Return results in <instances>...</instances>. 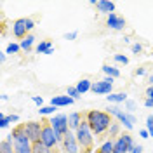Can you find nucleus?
Masks as SVG:
<instances>
[{"label":"nucleus","instance_id":"f257e3e1","mask_svg":"<svg viewBox=\"0 0 153 153\" xmlns=\"http://www.w3.org/2000/svg\"><path fill=\"white\" fill-rule=\"evenodd\" d=\"M7 141L12 143L16 153H33V143L30 141V137L26 136L25 125L14 127V129L10 131V134L7 136Z\"/></svg>","mask_w":153,"mask_h":153},{"label":"nucleus","instance_id":"f03ea898","mask_svg":"<svg viewBox=\"0 0 153 153\" xmlns=\"http://www.w3.org/2000/svg\"><path fill=\"white\" fill-rule=\"evenodd\" d=\"M87 124L91 125V131L94 134H103L106 132L108 129H110V125H111V118H110V115L105 113V111H99V110H91L89 113H87Z\"/></svg>","mask_w":153,"mask_h":153},{"label":"nucleus","instance_id":"7ed1b4c3","mask_svg":"<svg viewBox=\"0 0 153 153\" xmlns=\"http://www.w3.org/2000/svg\"><path fill=\"white\" fill-rule=\"evenodd\" d=\"M49 125L54 129V132L57 134V139L59 143H63L65 136L70 132V124H68V117L63 113H57V115H52V118L49 120Z\"/></svg>","mask_w":153,"mask_h":153},{"label":"nucleus","instance_id":"20e7f679","mask_svg":"<svg viewBox=\"0 0 153 153\" xmlns=\"http://www.w3.org/2000/svg\"><path fill=\"white\" fill-rule=\"evenodd\" d=\"M35 28V21L30 18H21L12 23V35L16 38H26L30 35L28 31Z\"/></svg>","mask_w":153,"mask_h":153},{"label":"nucleus","instance_id":"39448f33","mask_svg":"<svg viewBox=\"0 0 153 153\" xmlns=\"http://www.w3.org/2000/svg\"><path fill=\"white\" fill-rule=\"evenodd\" d=\"M92 131H91V125L87 124V120H84L80 127L75 131V136H76V141L78 144L82 146V148H91L92 146V141H94V137H92Z\"/></svg>","mask_w":153,"mask_h":153},{"label":"nucleus","instance_id":"423d86ee","mask_svg":"<svg viewBox=\"0 0 153 153\" xmlns=\"http://www.w3.org/2000/svg\"><path fill=\"white\" fill-rule=\"evenodd\" d=\"M106 113H108V115H113V117L118 120V122H120V124H124V127L127 129V131H131V129L134 127V124H136V117H134L132 113L122 111V110H120V108H117V106H110Z\"/></svg>","mask_w":153,"mask_h":153},{"label":"nucleus","instance_id":"0eeeda50","mask_svg":"<svg viewBox=\"0 0 153 153\" xmlns=\"http://www.w3.org/2000/svg\"><path fill=\"white\" fill-rule=\"evenodd\" d=\"M25 131H26V136L30 137V141L35 144V143H40V139H42L44 125L38 124V122H28V124H25Z\"/></svg>","mask_w":153,"mask_h":153},{"label":"nucleus","instance_id":"6e6552de","mask_svg":"<svg viewBox=\"0 0 153 153\" xmlns=\"http://www.w3.org/2000/svg\"><path fill=\"white\" fill-rule=\"evenodd\" d=\"M113 80L111 76H105L103 80H97L92 84V92L94 94H111L113 91Z\"/></svg>","mask_w":153,"mask_h":153},{"label":"nucleus","instance_id":"1a4fd4ad","mask_svg":"<svg viewBox=\"0 0 153 153\" xmlns=\"http://www.w3.org/2000/svg\"><path fill=\"white\" fill-rule=\"evenodd\" d=\"M40 143L45 144L47 148H54L57 143H59V139H57V134L54 132V129L51 127V125H44V131H42V139H40Z\"/></svg>","mask_w":153,"mask_h":153},{"label":"nucleus","instance_id":"9d476101","mask_svg":"<svg viewBox=\"0 0 153 153\" xmlns=\"http://www.w3.org/2000/svg\"><path fill=\"white\" fill-rule=\"evenodd\" d=\"M63 148H65L66 153H78L80 152V144L76 141V136L71 132V131L65 136V139H63Z\"/></svg>","mask_w":153,"mask_h":153},{"label":"nucleus","instance_id":"9b49d317","mask_svg":"<svg viewBox=\"0 0 153 153\" xmlns=\"http://www.w3.org/2000/svg\"><path fill=\"white\" fill-rule=\"evenodd\" d=\"M106 26L108 28H111V30H124L125 28V19L124 18H120V16H117V14H110L108 18H106Z\"/></svg>","mask_w":153,"mask_h":153},{"label":"nucleus","instance_id":"f8f14e48","mask_svg":"<svg viewBox=\"0 0 153 153\" xmlns=\"http://www.w3.org/2000/svg\"><path fill=\"white\" fill-rule=\"evenodd\" d=\"M75 103V99L73 97H70V96H52L51 97V105L56 106V108H63V106H70Z\"/></svg>","mask_w":153,"mask_h":153},{"label":"nucleus","instance_id":"ddd939ff","mask_svg":"<svg viewBox=\"0 0 153 153\" xmlns=\"http://www.w3.org/2000/svg\"><path fill=\"white\" fill-rule=\"evenodd\" d=\"M97 10L99 12H103V14H113V10H115V4L113 2H110V0H97Z\"/></svg>","mask_w":153,"mask_h":153},{"label":"nucleus","instance_id":"4468645a","mask_svg":"<svg viewBox=\"0 0 153 153\" xmlns=\"http://www.w3.org/2000/svg\"><path fill=\"white\" fill-rule=\"evenodd\" d=\"M84 120H82V115L78 113V111H73V113L68 115V124H70V131H76L80 124H82Z\"/></svg>","mask_w":153,"mask_h":153},{"label":"nucleus","instance_id":"2eb2a0df","mask_svg":"<svg viewBox=\"0 0 153 153\" xmlns=\"http://www.w3.org/2000/svg\"><path fill=\"white\" fill-rule=\"evenodd\" d=\"M92 84H94V82H91L89 78H82L75 87H76V91H78L80 94H85V92H89V91H92Z\"/></svg>","mask_w":153,"mask_h":153},{"label":"nucleus","instance_id":"dca6fc26","mask_svg":"<svg viewBox=\"0 0 153 153\" xmlns=\"http://www.w3.org/2000/svg\"><path fill=\"white\" fill-rule=\"evenodd\" d=\"M113 153H129V146H127V143H125V137H124V136H120V137L115 141Z\"/></svg>","mask_w":153,"mask_h":153},{"label":"nucleus","instance_id":"f3484780","mask_svg":"<svg viewBox=\"0 0 153 153\" xmlns=\"http://www.w3.org/2000/svg\"><path fill=\"white\" fill-rule=\"evenodd\" d=\"M106 99L110 103H125L127 101V94L125 92H111V94L106 96Z\"/></svg>","mask_w":153,"mask_h":153},{"label":"nucleus","instance_id":"a211bd4d","mask_svg":"<svg viewBox=\"0 0 153 153\" xmlns=\"http://www.w3.org/2000/svg\"><path fill=\"white\" fill-rule=\"evenodd\" d=\"M101 70H103V73H105L106 76H111V78H118V76H120V70H118V68H115V66L103 65Z\"/></svg>","mask_w":153,"mask_h":153},{"label":"nucleus","instance_id":"6ab92c4d","mask_svg":"<svg viewBox=\"0 0 153 153\" xmlns=\"http://www.w3.org/2000/svg\"><path fill=\"white\" fill-rule=\"evenodd\" d=\"M33 44H35V37H33L31 33H30V35H28L26 38H23V40L19 42V45H21V49H23V51H26V52H28V51H31V47H33Z\"/></svg>","mask_w":153,"mask_h":153},{"label":"nucleus","instance_id":"aec40b11","mask_svg":"<svg viewBox=\"0 0 153 153\" xmlns=\"http://www.w3.org/2000/svg\"><path fill=\"white\" fill-rule=\"evenodd\" d=\"M113 148H115V141L108 139V141H105V143L101 144V148H99L97 153H113Z\"/></svg>","mask_w":153,"mask_h":153},{"label":"nucleus","instance_id":"412c9836","mask_svg":"<svg viewBox=\"0 0 153 153\" xmlns=\"http://www.w3.org/2000/svg\"><path fill=\"white\" fill-rule=\"evenodd\" d=\"M0 153H16V152H14V146H12V143H10V141H7V139H4V141L0 143Z\"/></svg>","mask_w":153,"mask_h":153},{"label":"nucleus","instance_id":"4be33fe9","mask_svg":"<svg viewBox=\"0 0 153 153\" xmlns=\"http://www.w3.org/2000/svg\"><path fill=\"white\" fill-rule=\"evenodd\" d=\"M51 47H54V45H52L49 40H44V42H40V44L37 45V52H38V54H45Z\"/></svg>","mask_w":153,"mask_h":153},{"label":"nucleus","instance_id":"5701e85b","mask_svg":"<svg viewBox=\"0 0 153 153\" xmlns=\"http://www.w3.org/2000/svg\"><path fill=\"white\" fill-rule=\"evenodd\" d=\"M33 153H52V152H51V148H47L45 144L35 143L33 144Z\"/></svg>","mask_w":153,"mask_h":153},{"label":"nucleus","instance_id":"b1692460","mask_svg":"<svg viewBox=\"0 0 153 153\" xmlns=\"http://www.w3.org/2000/svg\"><path fill=\"white\" fill-rule=\"evenodd\" d=\"M57 108L52 105H47V106H42V108H38V113L40 115H54V111H56Z\"/></svg>","mask_w":153,"mask_h":153},{"label":"nucleus","instance_id":"393cba45","mask_svg":"<svg viewBox=\"0 0 153 153\" xmlns=\"http://www.w3.org/2000/svg\"><path fill=\"white\" fill-rule=\"evenodd\" d=\"M118 132H120V124H113L111 122L110 129H108V137H117Z\"/></svg>","mask_w":153,"mask_h":153},{"label":"nucleus","instance_id":"a878e982","mask_svg":"<svg viewBox=\"0 0 153 153\" xmlns=\"http://www.w3.org/2000/svg\"><path fill=\"white\" fill-rule=\"evenodd\" d=\"M19 51H21V45L10 42L9 45H7V49H5V54H16V52H19Z\"/></svg>","mask_w":153,"mask_h":153},{"label":"nucleus","instance_id":"bb28decb","mask_svg":"<svg viewBox=\"0 0 153 153\" xmlns=\"http://www.w3.org/2000/svg\"><path fill=\"white\" fill-rule=\"evenodd\" d=\"M66 96H70V97H73V99H80V92H78V91H76V87H68V91H66Z\"/></svg>","mask_w":153,"mask_h":153},{"label":"nucleus","instance_id":"cd10ccee","mask_svg":"<svg viewBox=\"0 0 153 153\" xmlns=\"http://www.w3.org/2000/svg\"><path fill=\"white\" fill-rule=\"evenodd\" d=\"M10 124V120H9V115H4V113H0V129H7Z\"/></svg>","mask_w":153,"mask_h":153},{"label":"nucleus","instance_id":"c85d7f7f","mask_svg":"<svg viewBox=\"0 0 153 153\" xmlns=\"http://www.w3.org/2000/svg\"><path fill=\"white\" fill-rule=\"evenodd\" d=\"M124 137H125V143H127V146H129V153H132L134 152V137L131 136V134H124Z\"/></svg>","mask_w":153,"mask_h":153},{"label":"nucleus","instance_id":"c756f323","mask_svg":"<svg viewBox=\"0 0 153 153\" xmlns=\"http://www.w3.org/2000/svg\"><path fill=\"white\" fill-rule=\"evenodd\" d=\"M146 131L150 132V137H153V115L146 117Z\"/></svg>","mask_w":153,"mask_h":153},{"label":"nucleus","instance_id":"7c9ffc66","mask_svg":"<svg viewBox=\"0 0 153 153\" xmlns=\"http://www.w3.org/2000/svg\"><path fill=\"white\" fill-rule=\"evenodd\" d=\"M136 101H132V99H127L125 101V110H127V113H132L134 110H136Z\"/></svg>","mask_w":153,"mask_h":153},{"label":"nucleus","instance_id":"2f4dec72","mask_svg":"<svg viewBox=\"0 0 153 153\" xmlns=\"http://www.w3.org/2000/svg\"><path fill=\"white\" fill-rule=\"evenodd\" d=\"M131 51H132V54L137 56V54H141V52H143V45H141L139 42H137V44H132V45H131Z\"/></svg>","mask_w":153,"mask_h":153},{"label":"nucleus","instance_id":"473e14b6","mask_svg":"<svg viewBox=\"0 0 153 153\" xmlns=\"http://www.w3.org/2000/svg\"><path fill=\"white\" fill-rule=\"evenodd\" d=\"M113 59L117 61V63H122V65H127L129 63V59H127V56H124V54H115Z\"/></svg>","mask_w":153,"mask_h":153},{"label":"nucleus","instance_id":"72a5a7b5","mask_svg":"<svg viewBox=\"0 0 153 153\" xmlns=\"http://www.w3.org/2000/svg\"><path fill=\"white\" fill-rule=\"evenodd\" d=\"M31 99H33V103H35L38 108H42V106H44V97H42V96H33Z\"/></svg>","mask_w":153,"mask_h":153},{"label":"nucleus","instance_id":"f704fd0d","mask_svg":"<svg viewBox=\"0 0 153 153\" xmlns=\"http://www.w3.org/2000/svg\"><path fill=\"white\" fill-rule=\"evenodd\" d=\"M78 37V31H70V33H65V38L66 40H75Z\"/></svg>","mask_w":153,"mask_h":153},{"label":"nucleus","instance_id":"c9c22d12","mask_svg":"<svg viewBox=\"0 0 153 153\" xmlns=\"http://www.w3.org/2000/svg\"><path fill=\"white\" fill-rule=\"evenodd\" d=\"M146 99L153 101V87H152V85H150L148 89H146Z\"/></svg>","mask_w":153,"mask_h":153},{"label":"nucleus","instance_id":"e433bc0d","mask_svg":"<svg viewBox=\"0 0 153 153\" xmlns=\"http://www.w3.org/2000/svg\"><path fill=\"white\" fill-rule=\"evenodd\" d=\"M9 120L10 124H16V122H19V117L18 115H9Z\"/></svg>","mask_w":153,"mask_h":153},{"label":"nucleus","instance_id":"4c0bfd02","mask_svg":"<svg viewBox=\"0 0 153 153\" xmlns=\"http://www.w3.org/2000/svg\"><path fill=\"white\" fill-rule=\"evenodd\" d=\"M139 136H141V137H144V139H148V137H150V132H148L146 129H143V131L139 132Z\"/></svg>","mask_w":153,"mask_h":153},{"label":"nucleus","instance_id":"58836bf2","mask_svg":"<svg viewBox=\"0 0 153 153\" xmlns=\"http://www.w3.org/2000/svg\"><path fill=\"white\" fill-rule=\"evenodd\" d=\"M144 73H146V70H144V68H137V71H136V75H137V76H143Z\"/></svg>","mask_w":153,"mask_h":153},{"label":"nucleus","instance_id":"ea45409f","mask_svg":"<svg viewBox=\"0 0 153 153\" xmlns=\"http://www.w3.org/2000/svg\"><path fill=\"white\" fill-rule=\"evenodd\" d=\"M132 153H143V146H141V144H137V146L134 148V152H132Z\"/></svg>","mask_w":153,"mask_h":153},{"label":"nucleus","instance_id":"a19ab883","mask_svg":"<svg viewBox=\"0 0 153 153\" xmlns=\"http://www.w3.org/2000/svg\"><path fill=\"white\" fill-rule=\"evenodd\" d=\"M144 106H146V108H153V101H150V99H144Z\"/></svg>","mask_w":153,"mask_h":153},{"label":"nucleus","instance_id":"79ce46f5","mask_svg":"<svg viewBox=\"0 0 153 153\" xmlns=\"http://www.w3.org/2000/svg\"><path fill=\"white\" fill-rule=\"evenodd\" d=\"M5 59H7V54L2 52V54H0V63H5Z\"/></svg>","mask_w":153,"mask_h":153},{"label":"nucleus","instance_id":"37998d69","mask_svg":"<svg viewBox=\"0 0 153 153\" xmlns=\"http://www.w3.org/2000/svg\"><path fill=\"white\" fill-rule=\"evenodd\" d=\"M0 99H2V101H7V99H9V96H7L5 92H4V94L0 96Z\"/></svg>","mask_w":153,"mask_h":153},{"label":"nucleus","instance_id":"c03bdc74","mask_svg":"<svg viewBox=\"0 0 153 153\" xmlns=\"http://www.w3.org/2000/svg\"><path fill=\"white\" fill-rule=\"evenodd\" d=\"M52 52H54V47H51V49H49L47 52H45V56H51V54H52Z\"/></svg>","mask_w":153,"mask_h":153},{"label":"nucleus","instance_id":"a18cd8bd","mask_svg":"<svg viewBox=\"0 0 153 153\" xmlns=\"http://www.w3.org/2000/svg\"><path fill=\"white\" fill-rule=\"evenodd\" d=\"M148 82H150V85L153 87V75H150V78H148Z\"/></svg>","mask_w":153,"mask_h":153}]
</instances>
